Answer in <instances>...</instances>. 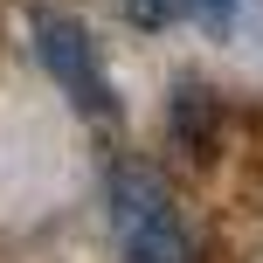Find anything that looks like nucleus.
Listing matches in <instances>:
<instances>
[{
    "label": "nucleus",
    "mask_w": 263,
    "mask_h": 263,
    "mask_svg": "<svg viewBox=\"0 0 263 263\" xmlns=\"http://www.w3.org/2000/svg\"><path fill=\"white\" fill-rule=\"evenodd\" d=\"M35 49H42V69L63 83V97L83 118H118L111 83H104V69H97V42L83 35L69 14H35Z\"/></svg>",
    "instance_id": "2"
},
{
    "label": "nucleus",
    "mask_w": 263,
    "mask_h": 263,
    "mask_svg": "<svg viewBox=\"0 0 263 263\" xmlns=\"http://www.w3.org/2000/svg\"><path fill=\"white\" fill-rule=\"evenodd\" d=\"M118 7H125L139 28H166L173 14H187V0H118Z\"/></svg>",
    "instance_id": "3"
},
{
    "label": "nucleus",
    "mask_w": 263,
    "mask_h": 263,
    "mask_svg": "<svg viewBox=\"0 0 263 263\" xmlns=\"http://www.w3.org/2000/svg\"><path fill=\"white\" fill-rule=\"evenodd\" d=\"M104 201H111V229H118L125 263H187V229L173 215V201L159 194V180L118 173Z\"/></svg>",
    "instance_id": "1"
},
{
    "label": "nucleus",
    "mask_w": 263,
    "mask_h": 263,
    "mask_svg": "<svg viewBox=\"0 0 263 263\" xmlns=\"http://www.w3.org/2000/svg\"><path fill=\"white\" fill-rule=\"evenodd\" d=\"M187 14H201L208 28H222L229 14H236V0H187Z\"/></svg>",
    "instance_id": "4"
}]
</instances>
